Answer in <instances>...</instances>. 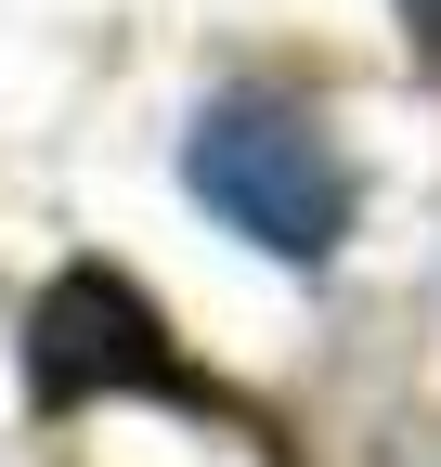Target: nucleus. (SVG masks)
<instances>
[{"label":"nucleus","instance_id":"1","mask_svg":"<svg viewBox=\"0 0 441 467\" xmlns=\"http://www.w3.org/2000/svg\"><path fill=\"white\" fill-rule=\"evenodd\" d=\"M182 182L272 260H324L351 234V156L324 143V117L299 91H220L182 130Z\"/></svg>","mask_w":441,"mask_h":467},{"label":"nucleus","instance_id":"2","mask_svg":"<svg viewBox=\"0 0 441 467\" xmlns=\"http://www.w3.org/2000/svg\"><path fill=\"white\" fill-rule=\"evenodd\" d=\"M26 389H39V416H78V402H118V389L208 416V377L182 364V337L156 325V299L130 273H66L26 312Z\"/></svg>","mask_w":441,"mask_h":467},{"label":"nucleus","instance_id":"3","mask_svg":"<svg viewBox=\"0 0 441 467\" xmlns=\"http://www.w3.org/2000/svg\"><path fill=\"white\" fill-rule=\"evenodd\" d=\"M403 26H415V52L441 66V0H403Z\"/></svg>","mask_w":441,"mask_h":467}]
</instances>
